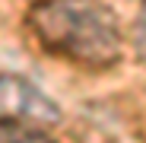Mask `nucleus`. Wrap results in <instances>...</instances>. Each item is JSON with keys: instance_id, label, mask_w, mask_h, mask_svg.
<instances>
[{"instance_id": "f257e3e1", "label": "nucleus", "mask_w": 146, "mask_h": 143, "mask_svg": "<svg viewBox=\"0 0 146 143\" xmlns=\"http://www.w3.org/2000/svg\"><path fill=\"white\" fill-rule=\"evenodd\" d=\"M29 29L51 51L86 70H105L121 61V26L102 0H38Z\"/></svg>"}, {"instance_id": "f03ea898", "label": "nucleus", "mask_w": 146, "mask_h": 143, "mask_svg": "<svg viewBox=\"0 0 146 143\" xmlns=\"http://www.w3.org/2000/svg\"><path fill=\"white\" fill-rule=\"evenodd\" d=\"M0 118H19L32 124H54L60 121V108L29 80L0 73Z\"/></svg>"}, {"instance_id": "7ed1b4c3", "label": "nucleus", "mask_w": 146, "mask_h": 143, "mask_svg": "<svg viewBox=\"0 0 146 143\" xmlns=\"http://www.w3.org/2000/svg\"><path fill=\"white\" fill-rule=\"evenodd\" d=\"M0 143H54L41 130V124L19 121V118H0Z\"/></svg>"}, {"instance_id": "20e7f679", "label": "nucleus", "mask_w": 146, "mask_h": 143, "mask_svg": "<svg viewBox=\"0 0 146 143\" xmlns=\"http://www.w3.org/2000/svg\"><path fill=\"white\" fill-rule=\"evenodd\" d=\"M133 45H137L140 61L146 64V0H143V7H140V13L133 19Z\"/></svg>"}]
</instances>
